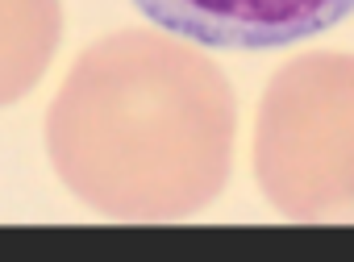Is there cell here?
I'll use <instances>...</instances> for the list:
<instances>
[{
    "label": "cell",
    "mask_w": 354,
    "mask_h": 262,
    "mask_svg": "<svg viewBox=\"0 0 354 262\" xmlns=\"http://www.w3.org/2000/svg\"><path fill=\"white\" fill-rule=\"evenodd\" d=\"M234 138L225 71L162 26L96 38L46 109V154L63 187L133 225L209 208L230 179Z\"/></svg>",
    "instance_id": "obj_1"
},
{
    "label": "cell",
    "mask_w": 354,
    "mask_h": 262,
    "mask_svg": "<svg viewBox=\"0 0 354 262\" xmlns=\"http://www.w3.org/2000/svg\"><path fill=\"white\" fill-rule=\"evenodd\" d=\"M254 179L288 221H354V55L308 50L271 75L254 117Z\"/></svg>",
    "instance_id": "obj_2"
},
{
    "label": "cell",
    "mask_w": 354,
    "mask_h": 262,
    "mask_svg": "<svg viewBox=\"0 0 354 262\" xmlns=\"http://www.w3.org/2000/svg\"><path fill=\"white\" fill-rule=\"evenodd\" d=\"M162 30L230 50H271L321 34L354 13V0H133Z\"/></svg>",
    "instance_id": "obj_3"
},
{
    "label": "cell",
    "mask_w": 354,
    "mask_h": 262,
    "mask_svg": "<svg viewBox=\"0 0 354 262\" xmlns=\"http://www.w3.org/2000/svg\"><path fill=\"white\" fill-rule=\"evenodd\" d=\"M63 38L59 0H0V109L30 96Z\"/></svg>",
    "instance_id": "obj_4"
}]
</instances>
